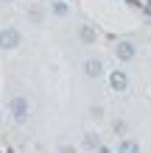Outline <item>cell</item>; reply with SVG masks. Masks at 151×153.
Here are the masks:
<instances>
[{
	"instance_id": "cell-9",
	"label": "cell",
	"mask_w": 151,
	"mask_h": 153,
	"mask_svg": "<svg viewBox=\"0 0 151 153\" xmlns=\"http://www.w3.org/2000/svg\"><path fill=\"white\" fill-rule=\"evenodd\" d=\"M50 11H53V17H65L70 11V6L65 3V0H53V3H50Z\"/></svg>"
},
{
	"instance_id": "cell-7",
	"label": "cell",
	"mask_w": 151,
	"mask_h": 153,
	"mask_svg": "<svg viewBox=\"0 0 151 153\" xmlns=\"http://www.w3.org/2000/svg\"><path fill=\"white\" fill-rule=\"evenodd\" d=\"M101 148V137L95 131H90V134H84L81 137V150H87V153H95Z\"/></svg>"
},
{
	"instance_id": "cell-11",
	"label": "cell",
	"mask_w": 151,
	"mask_h": 153,
	"mask_svg": "<svg viewBox=\"0 0 151 153\" xmlns=\"http://www.w3.org/2000/svg\"><path fill=\"white\" fill-rule=\"evenodd\" d=\"M90 117H95V120H101V106H92V109H90Z\"/></svg>"
},
{
	"instance_id": "cell-2",
	"label": "cell",
	"mask_w": 151,
	"mask_h": 153,
	"mask_svg": "<svg viewBox=\"0 0 151 153\" xmlns=\"http://www.w3.org/2000/svg\"><path fill=\"white\" fill-rule=\"evenodd\" d=\"M23 45V33L20 28H14V25H6V28H0V50H17Z\"/></svg>"
},
{
	"instance_id": "cell-13",
	"label": "cell",
	"mask_w": 151,
	"mask_h": 153,
	"mask_svg": "<svg viewBox=\"0 0 151 153\" xmlns=\"http://www.w3.org/2000/svg\"><path fill=\"white\" fill-rule=\"evenodd\" d=\"M95 153H112V150H109V148H106V145H101V148H98V150H95Z\"/></svg>"
},
{
	"instance_id": "cell-3",
	"label": "cell",
	"mask_w": 151,
	"mask_h": 153,
	"mask_svg": "<svg viewBox=\"0 0 151 153\" xmlns=\"http://www.w3.org/2000/svg\"><path fill=\"white\" fill-rule=\"evenodd\" d=\"M134 56H137V45L131 42V39L115 42V59H118V61H131Z\"/></svg>"
},
{
	"instance_id": "cell-5",
	"label": "cell",
	"mask_w": 151,
	"mask_h": 153,
	"mask_svg": "<svg viewBox=\"0 0 151 153\" xmlns=\"http://www.w3.org/2000/svg\"><path fill=\"white\" fill-rule=\"evenodd\" d=\"M81 70H84V75H87V78H92V81H95V78H101V75H104V70H106V67H104V61H101L98 56H90V59H84Z\"/></svg>"
},
{
	"instance_id": "cell-1",
	"label": "cell",
	"mask_w": 151,
	"mask_h": 153,
	"mask_svg": "<svg viewBox=\"0 0 151 153\" xmlns=\"http://www.w3.org/2000/svg\"><path fill=\"white\" fill-rule=\"evenodd\" d=\"M8 114H11V120L17 125H23V123H28V117H31V100L25 95H17L8 100Z\"/></svg>"
},
{
	"instance_id": "cell-14",
	"label": "cell",
	"mask_w": 151,
	"mask_h": 153,
	"mask_svg": "<svg viewBox=\"0 0 151 153\" xmlns=\"http://www.w3.org/2000/svg\"><path fill=\"white\" fill-rule=\"evenodd\" d=\"M0 3H14V0H0Z\"/></svg>"
},
{
	"instance_id": "cell-10",
	"label": "cell",
	"mask_w": 151,
	"mask_h": 153,
	"mask_svg": "<svg viewBox=\"0 0 151 153\" xmlns=\"http://www.w3.org/2000/svg\"><path fill=\"white\" fill-rule=\"evenodd\" d=\"M59 153H78V148H76V145H62Z\"/></svg>"
},
{
	"instance_id": "cell-4",
	"label": "cell",
	"mask_w": 151,
	"mask_h": 153,
	"mask_svg": "<svg viewBox=\"0 0 151 153\" xmlns=\"http://www.w3.org/2000/svg\"><path fill=\"white\" fill-rule=\"evenodd\" d=\"M109 89L112 92H126L129 89V73L126 70H109Z\"/></svg>"
},
{
	"instance_id": "cell-6",
	"label": "cell",
	"mask_w": 151,
	"mask_h": 153,
	"mask_svg": "<svg viewBox=\"0 0 151 153\" xmlns=\"http://www.w3.org/2000/svg\"><path fill=\"white\" fill-rule=\"evenodd\" d=\"M76 36H78V42H81V45H95V42H98V31H95L92 25L84 22V25H78Z\"/></svg>"
},
{
	"instance_id": "cell-15",
	"label": "cell",
	"mask_w": 151,
	"mask_h": 153,
	"mask_svg": "<svg viewBox=\"0 0 151 153\" xmlns=\"http://www.w3.org/2000/svg\"><path fill=\"white\" fill-rule=\"evenodd\" d=\"M0 125H3V111H0Z\"/></svg>"
},
{
	"instance_id": "cell-12",
	"label": "cell",
	"mask_w": 151,
	"mask_h": 153,
	"mask_svg": "<svg viewBox=\"0 0 151 153\" xmlns=\"http://www.w3.org/2000/svg\"><path fill=\"white\" fill-rule=\"evenodd\" d=\"M115 131L123 134V131H126V123H120V120H118V123H115Z\"/></svg>"
},
{
	"instance_id": "cell-8",
	"label": "cell",
	"mask_w": 151,
	"mask_h": 153,
	"mask_svg": "<svg viewBox=\"0 0 151 153\" xmlns=\"http://www.w3.org/2000/svg\"><path fill=\"white\" fill-rule=\"evenodd\" d=\"M118 153H140V142L131 139V137H123L118 142Z\"/></svg>"
}]
</instances>
